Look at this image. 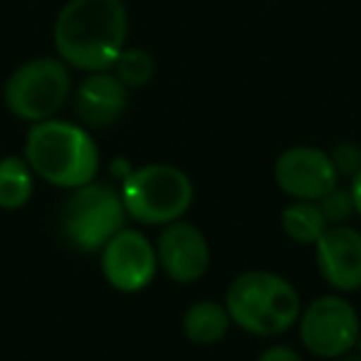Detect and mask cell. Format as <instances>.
<instances>
[{
    "label": "cell",
    "instance_id": "1",
    "mask_svg": "<svg viewBox=\"0 0 361 361\" xmlns=\"http://www.w3.org/2000/svg\"><path fill=\"white\" fill-rule=\"evenodd\" d=\"M129 16L121 0H70L52 27L57 57L82 72L111 70L124 52Z\"/></svg>",
    "mask_w": 361,
    "mask_h": 361
},
{
    "label": "cell",
    "instance_id": "2",
    "mask_svg": "<svg viewBox=\"0 0 361 361\" xmlns=\"http://www.w3.org/2000/svg\"><path fill=\"white\" fill-rule=\"evenodd\" d=\"M23 156L35 176L65 191H75L97 180L102 164L99 146L90 129L57 116L30 124Z\"/></svg>",
    "mask_w": 361,
    "mask_h": 361
},
{
    "label": "cell",
    "instance_id": "3",
    "mask_svg": "<svg viewBox=\"0 0 361 361\" xmlns=\"http://www.w3.org/2000/svg\"><path fill=\"white\" fill-rule=\"evenodd\" d=\"M223 305L233 324L255 336L285 334L302 314L300 292L295 285L270 270L240 272L228 285Z\"/></svg>",
    "mask_w": 361,
    "mask_h": 361
},
{
    "label": "cell",
    "instance_id": "4",
    "mask_svg": "<svg viewBox=\"0 0 361 361\" xmlns=\"http://www.w3.org/2000/svg\"><path fill=\"white\" fill-rule=\"evenodd\" d=\"M126 216L144 226L180 221L193 203V183L186 171L171 164H146L121 180Z\"/></svg>",
    "mask_w": 361,
    "mask_h": 361
},
{
    "label": "cell",
    "instance_id": "5",
    "mask_svg": "<svg viewBox=\"0 0 361 361\" xmlns=\"http://www.w3.org/2000/svg\"><path fill=\"white\" fill-rule=\"evenodd\" d=\"M70 65L60 57H35L13 70L3 87V102L13 116L35 124L52 119L70 99Z\"/></svg>",
    "mask_w": 361,
    "mask_h": 361
},
{
    "label": "cell",
    "instance_id": "6",
    "mask_svg": "<svg viewBox=\"0 0 361 361\" xmlns=\"http://www.w3.org/2000/svg\"><path fill=\"white\" fill-rule=\"evenodd\" d=\"M121 193L109 183L92 180L70 193L62 208V233L85 252H99L121 228H126Z\"/></svg>",
    "mask_w": 361,
    "mask_h": 361
},
{
    "label": "cell",
    "instance_id": "7",
    "mask_svg": "<svg viewBox=\"0 0 361 361\" xmlns=\"http://www.w3.org/2000/svg\"><path fill=\"white\" fill-rule=\"evenodd\" d=\"M300 339L319 359H339L354 351L361 334L359 312L341 295H324L302 310Z\"/></svg>",
    "mask_w": 361,
    "mask_h": 361
},
{
    "label": "cell",
    "instance_id": "8",
    "mask_svg": "<svg viewBox=\"0 0 361 361\" xmlns=\"http://www.w3.org/2000/svg\"><path fill=\"white\" fill-rule=\"evenodd\" d=\"M99 252L104 280L124 295L146 290L159 272L156 245L136 228H121Z\"/></svg>",
    "mask_w": 361,
    "mask_h": 361
},
{
    "label": "cell",
    "instance_id": "9",
    "mask_svg": "<svg viewBox=\"0 0 361 361\" xmlns=\"http://www.w3.org/2000/svg\"><path fill=\"white\" fill-rule=\"evenodd\" d=\"M275 183L295 201H322L339 186L331 154L317 146H290L275 161Z\"/></svg>",
    "mask_w": 361,
    "mask_h": 361
},
{
    "label": "cell",
    "instance_id": "10",
    "mask_svg": "<svg viewBox=\"0 0 361 361\" xmlns=\"http://www.w3.org/2000/svg\"><path fill=\"white\" fill-rule=\"evenodd\" d=\"M159 270L178 285L201 280L211 267V247L201 228L188 221H173L161 228L156 240Z\"/></svg>",
    "mask_w": 361,
    "mask_h": 361
},
{
    "label": "cell",
    "instance_id": "11",
    "mask_svg": "<svg viewBox=\"0 0 361 361\" xmlns=\"http://www.w3.org/2000/svg\"><path fill=\"white\" fill-rule=\"evenodd\" d=\"M317 267L329 287L361 290V233L349 226H329L314 243Z\"/></svg>",
    "mask_w": 361,
    "mask_h": 361
},
{
    "label": "cell",
    "instance_id": "12",
    "mask_svg": "<svg viewBox=\"0 0 361 361\" xmlns=\"http://www.w3.org/2000/svg\"><path fill=\"white\" fill-rule=\"evenodd\" d=\"M126 104H129V90L109 70L87 72L75 92L77 116L85 126H94V129L114 124L126 111Z\"/></svg>",
    "mask_w": 361,
    "mask_h": 361
},
{
    "label": "cell",
    "instance_id": "13",
    "mask_svg": "<svg viewBox=\"0 0 361 361\" xmlns=\"http://www.w3.org/2000/svg\"><path fill=\"white\" fill-rule=\"evenodd\" d=\"M231 314H228L226 305L216 300H198L183 314V334L188 341L198 346H211L218 344L231 329Z\"/></svg>",
    "mask_w": 361,
    "mask_h": 361
},
{
    "label": "cell",
    "instance_id": "14",
    "mask_svg": "<svg viewBox=\"0 0 361 361\" xmlns=\"http://www.w3.org/2000/svg\"><path fill=\"white\" fill-rule=\"evenodd\" d=\"M35 191V171L25 156L0 159V211H20L30 203Z\"/></svg>",
    "mask_w": 361,
    "mask_h": 361
},
{
    "label": "cell",
    "instance_id": "15",
    "mask_svg": "<svg viewBox=\"0 0 361 361\" xmlns=\"http://www.w3.org/2000/svg\"><path fill=\"white\" fill-rule=\"evenodd\" d=\"M280 228L290 240L300 245H314L329 223L317 201H292L290 206L282 208Z\"/></svg>",
    "mask_w": 361,
    "mask_h": 361
},
{
    "label": "cell",
    "instance_id": "16",
    "mask_svg": "<svg viewBox=\"0 0 361 361\" xmlns=\"http://www.w3.org/2000/svg\"><path fill=\"white\" fill-rule=\"evenodd\" d=\"M111 70L124 82L126 90H139V87H146L154 80L156 62L151 52L144 50V47H124V52L116 57Z\"/></svg>",
    "mask_w": 361,
    "mask_h": 361
},
{
    "label": "cell",
    "instance_id": "17",
    "mask_svg": "<svg viewBox=\"0 0 361 361\" xmlns=\"http://www.w3.org/2000/svg\"><path fill=\"white\" fill-rule=\"evenodd\" d=\"M324 213L326 223L329 226H344L346 218L354 213V201H351V191L349 188H339L336 186L334 191L326 193L322 201H317Z\"/></svg>",
    "mask_w": 361,
    "mask_h": 361
},
{
    "label": "cell",
    "instance_id": "18",
    "mask_svg": "<svg viewBox=\"0 0 361 361\" xmlns=\"http://www.w3.org/2000/svg\"><path fill=\"white\" fill-rule=\"evenodd\" d=\"M331 161H334L339 176L341 173H349V176L359 173V169H361V151H359V146L339 144L334 151H331Z\"/></svg>",
    "mask_w": 361,
    "mask_h": 361
},
{
    "label": "cell",
    "instance_id": "19",
    "mask_svg": "<svg viewBox=\"0 0 361 361\" xmlns=\"http://www.w3.org/2000/svg\"><path fill=\"white\" fill-rule=\"evenodd\" d=\"M257 361H302V356L297 354L292 346H285V344H275V346H267Z\"/></svg>",
    "mask_w": 361,
    "mask_h": 361
},
{
    "label": "cell",
    "instance_id": "20",
    "mask_svg": "<svg viewBox=\"0 0 361 361\" xmlns=\"http://www.w3.org/2000/svg\"><path fill=\"white\" fill-rule=\"evenodd\" d=\"M349 191H351V201H354V213H359V218H361V169H359V173L351 176Z\"/></svg>",
    "mask_w": 361,
    "mask_h": 361
},
{
    "label": "cell",
    "instance_id": "21",
    "mask_svg": "<svg viewBox=\"0 0 361 361\" xmlns=\"http://www.w3.org/2000/svg\"><path fill=\"white\" fill-rule=\"evenodd\" d=\"M336 361H361V354H351V351H349V354L339 356Z\"/></svg>",
    "mask_w": 361,
    "mask_h": 361
}]
</instances>
